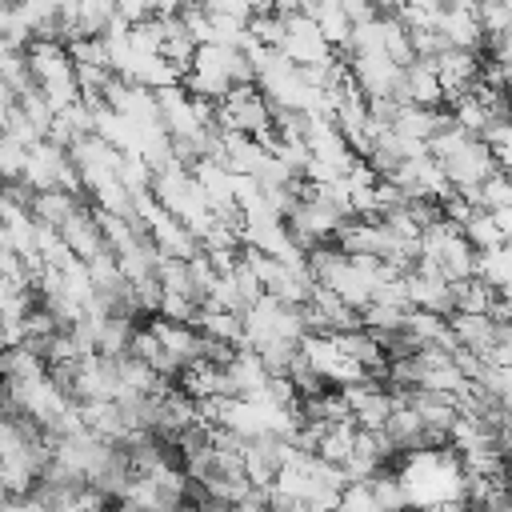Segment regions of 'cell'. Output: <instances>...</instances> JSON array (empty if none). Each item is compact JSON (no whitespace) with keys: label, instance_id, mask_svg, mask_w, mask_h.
<instances>
[{"label":"cell","instance_id":"6da1fadb","mask_svg":"<svg viewBox=\"0 0 512 512\" xmlns=\"http://www.w3.org/2000/svg\"><path fill=\"white\" fill-rule=\"evenodd\" d=\"M428 160L436 164L440 180L448 184L452 196H468L472 188H480L492 172H508L472 132H464L460 124H452V116L436 128V136L424 144Z\"/></svg>","mask_w":512,"mask_h":512},{"label":"cell","instance_id":"7a4b0ae2","mask_svg":"<svg viewBox=\"0 0 512 512\" xmlns=\"http://www.w3.org/2000/svg\"><path fill=\"white\" fill-rule=\"evenodd\" d=\"M300 12L312 20V28L320 32V40H324L332 52L348 44L352 24H348V16H344V4H336V0H320V4H300Z\"/></svg>","mask_w":512,"mask_h":512},{"label":"cell","instance_id":"3957f363","mask_svg":"<svg viewBox=\"0 0 512 512\" xmlns=\"http://www.w3.org/2000/svg\"><path fill=\"white\" fill-rule=\"evenodd\" d=\"M460 200H468L472 208H480V212H488V216L508 212V208H512V184H508V172H492L480 188H472V192L460 196Z\"/></svg>","mask_w":512,"mask_h":512},{"label":"cell","instance_id":"277c9868","mask_svg":"<svg viewBox=\"0 0 512 512\" xmlns=\"http://www.w3.org/2000/svg\"><path fill=\"white\" fill-rule=\"evenodd\" d=\"M472 276H480L492 292H508V280H512V272H508V244H504V248L476 252V260H472Z\"/></svg>","mask_w":512,"mask_h":512},{"label":"cell","instance_id":"5b68a950","mask_svg":"<svg viewBox=\"0 0 512 512\" xmlns=\"http://www.w3.org/2000/svg\"><path fill=\"white\" fill-rule=\"evenodd\" d=\"M472 16H476L480 36H488V32H512V4L508 0H480V4H472Z\"/></svg>","mask_w":512,"mask_h":512}]
</instances>
